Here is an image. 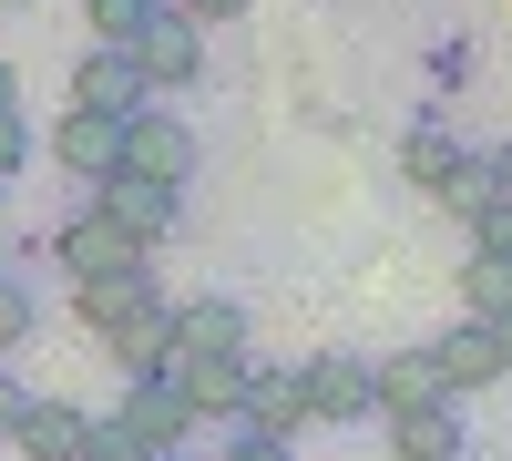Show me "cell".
<instances>
[{
    "mask_svg": "<svg viewBox=\"0 0 512 461\" xmlns=\"http://www.w3.org/2000/svg\"><path fill=\"white\" fill-rule=\"evenodd\" d=\"M82 328L103 339V359L123 380H164V359H175V298H164L154 277H113V287H72Z\"/></svg>",
    "mask_w": 512,
    "mask_h": 461,
    "instance_id": "6da1fadb",
    "label": "cell"
},
{
    "mask_svg": "<svg viewBox=\"0 0 512 461\" xmlns=\"http://www.w3.org/2000/svg\"><path fill=\"white\" fill-rule=\"evenodd\" d=\"M195 113H175V103H144V113H123V134H113V175H144V185H164V195H185L195 185Z\"/></svg>",
    "mask_w": 512,
    "mask_h": 461,
    "instance_id": "7a4b0ae2",
    "label": "cell"
},
{
    "mask_svg": "<svg viewBox=\"0 0 512 461\" xmlns=\"http://www.w3.org/2000/svg\"><path fill=\"white\" fill-rule=\"evenodd\" d=\"M41 257H52V267H72V287H113V277H154V257H144V246H123L103 216H93V205H72V216L52 226V236H41Z\"/></svg>",
    "mask_w": 512,
    "mask_h": 461,
    "instance_id": "3957f363",
    "label": "cell"
},
{
    "mask_svg": "<svg viewBox=\"0 0 512 461\" xmlns=\"http://www.w3.org/2000/svg\"><path fill=\"white\" fill-rule=\"evenodd\" d=\"M123 62H134L144 103H175V93H195V82H205V31L164 11V21H144L134 41H123Z\"/></svg>",
    "mask_w": 512,
    "mask_h": 461,
    "instance_id": "277c9868",
    "label": "cell"
},
{
    "mask_svg": "<svg viewBox=\"0 0 512 461\" xmlns=\"http://www.w3.org/2000/svg\"><path fill=\"white\" fill-rule=\"evenodd\" d=\"M246 369H256V349H216V359H164V390L185 400V421H195V431H236V410H246Z\"/></svg>",
    "mask_w": 512,
    "mask_h": 461,
    "instance_id": "5b68a950",
    "label": "cell"
},
{
    "mask_svg": "<svg viewBox=\"0 0 512 461\" xmlns=\"http://www.w3.org/2000/svg\"><path fill=\"white\" fill-rule=\"evenodd\" d=\"M82 205H93V216H103L123 246H144V257H154V246L185 226V195H164V185H144V175H103Z\"/></svg>",
    "mask_w": 512,
    "mask_h": 461,
    "instance_id": "8992f818",
    "label": "cell"
},
{
    "mask_svg": "<svg viewBox=\"0 0 512 461\" xmlns=\"http://www.w3.org/2000/svg\"><path fill=\"white\" fill-rule=\"evenodd\" d=\"M420 410H461V400L441 390L431 349H379V359H369V421H420Z\"/></svg>",
    "mask_w": 512,
    "mask_h": 461,
    "instance_id": "52a82bcc",
    "label": "cell"
},
{
    "mask_svg": "<svg viewBox=\"0 0 512 461\" xmlns=\"http://www.w3.org/2000/svg\"><path fill=\"white\" fill-rule=\"evenodd\" d=\"M297 380H308V431H359V421H369V359H359V349L297 359Z\"/></svg>",
    "mask_w": 512,
    "mask_h": 461,
    "instance_id": "ba28073f",
    "label": "cell"
},
{
    "mask_svg": "<svg viewBox=\"0 0 512 461\" xmlns=\"http://www.w3.org/2000/svg\"><path fill=\"white\" fill-rule=\"evenodd\" d=\"M236 431H267V441H297L308 431V380H297V359H256L246 369V410H236Z\"/></svg>",
    "mask_w": 512,
    "mask_h": 461,
    "instance_id": "9c48e42d",
    "label": "cell"
},
{
    "mask_svg": "<svg viewBox=\"0 0 512 461\" xmlns=\"http://www.w3.org/2000/svg\"><path fill=\"white\" fill-rule=\"evenodd\" d=\"M113 421L134 431V441H144L154 461H185V431H195V421H185V400L164 390V380H123V400H113Z\"/></svg>",
    "mask_w": 512,
    "mask_h": 461,
    "instance_id": "30bf717a",
    "label": "cell"
},
{
    "mask_svg": "<svg viewBox=\"0 0 512 461\" xmlns=\"http://www.w3.org/2000/svg\"><path fill=\"white\" fill-rule=\"evenodd\" d=\"M113 134H123V123L72 113V103H62V113H52V134H41V154H52L72 185H103V175H113Z\"/></svg>",
    "mask_w": 512,
    "mask_h": 461,
    "instance_id": "8fae6325",
    "label": "cell"
},
{
    "mask_svg": "<svg viewBox=\"0 0 512 461\" xmlns=\"http://www.w3.org/2000/svg\"><path fill=\"white\" fill-rule=\"evenodd\" d=\"M72 113H103V123L144 113V82H134V62H123V52H103V41H93V52L72 62Z\"/></svg>",
    "mask_w": 512,
    "mask_h": 461,
    "instance_id": "7c38bea8",
    "label": "cell"
},
{
    "mask_svg": "<svg viewBox=\"0 0 512 461\" xmlns=\"http://www.w3.org/2000/svg\"><path fill=\"white\" fill-rule=\"evenodd\" d=\"M216 349H256V328L236 298H175V359H216Z\"/></svg>",
    "mask_w": 512,
    "mask_h": 461,
    "instance_id": "4fadbf2b",
    "label": "cell"
},
{
    "mask_svg": "<svg viewBox=\"0 0 512 461\" xmlns=\"http://www.w3.org/2000/svg\"><path fill=\"white\" fill-rule=\"evenodd\" d=\"M431 369H441V390H451V400H472V390L502 380V349H492V328L461 318V328H441V339H431Z\"/></svg>",
    "mask_w": 512,
    "mask_h": 461,
    "instance_id": "5bb4252c",
    "label": "cell"
},
{
    "mask_svg": "<svg viewBox=\"0 0 512 461\" xmlns=\"http://www.w3.org/2000/svg\"><path fill=\"white\" fill-rule=\"evenodd\" d=\"M82 431H93V410H82V400H31L21 431H11V451H21V461H82Z\"/></svg>",
    "mask_w": 512,
    "mask_h": 461,
    "instance_id": "9a60e30c",
    "label": "cell"
},
{
    "mask_svg": "<svg viewBox=\"0 0 512 461\" xmlns=\"http://www.w3.org/2000/svg\"><path fill=\"white\" fill-rule=\"evenodd\" d=\"M400 461H472V431H461V410H420V421H379Z\"/></svg>",
    "mask_w": 512,
    "mask_h": 461,
    "instance_id": "2e32d148",
    "label": "cell"
},
{
    "mask_svg": "<svg viewBox=\"0 0 512 461\" xmlns=\"http://www.w3.org/2000/svg\"><path fill=\"white\" fill-rule=\"evenodd\" d=\"M431 205H441L451 226H482L492 205H502V185H492V164H482V154H461L451 175H441V195H431Z\"/></svg>",
    "mask_w": 512,
    "mask_h": 461,
    "instance_id": "e0dca14e",
    "label": "cell"
},
{
    "mask_svg": "<svg viewBox=\"0 0 512 461\" xmlns=\"http://www.w3.org/2000/svg\"><path fill=\"white\" fill-rule=\"evenodd\" d=\"M451 164H461V144L441 134V123H431V113H420V123H410V134H400V175H410L420 195H441V175H451Z\"/></svg>",
    "mask_w": 512,
    "mask_h": 461,
    "instance_id": "ac0fdd59",
    "label": "cell"
},
{
    "mask_svg": "<svg viewBox=\"0 0 512 461\" xmlns=\"http://www.w3.org/2000/svg\"><path fill=\"white\" fill-rule=\"evenodd\" d=\"M461 318H472V328L512 318V267L502 257H461Z\"/></svg>",
    "mask_w": 512,
    "mask_h": 461,
    "instance_id": "d6986e66",
    "label": "cell"
},
{
    "mask_svg": "<svg viewBox=\"0 0 512 461\" xmlns=\"http://www.w3.org/2000/svg\"><path fill=\"white\" fill-rule=\"evenodd\" d=\"M31 339H41V287L21 267H0V359H21Z\"/></svg>",
    "mask_w": 512,
    "mask_h": 461,
    "instance_id": "ffe728a7",
    "label": "cell"
},
{
    "mask_svg": "<svg viewBox=\"0 0 512 461\" xmlns=\"http://www.w3.org/2000/svg\"><path fill=\"white\" fill-rule=\"evenodd\" d=\"M164 11H175V0H82V21H93L103 52H123V41H134L144 21H164Z\"/></svg>",
    "mask_w": 512,
    "mask_h": 461,
    "instance_id": "44dd1931",
    "label": "cell"
},
{
    "mask_svg": "<svg viewBox=\"0 0 512 461\" xmlns=\"http://www.w3.org/2000/svg\"><path fill=\"white\" fill-rule=\"evenodd\" d=\"M82 461H154V451L123 431V421H93V431H82Z\"/></svg>",
    "mask_w": 512,
    "mask_h": 461,
    "instance_id": "7402d4cb",
    "label": "cell"
},
{
    "mask_svg": "<svg viewBox=\"0 0 512 461\" xmlns=\"http://www.w3.org/2000/svg\"><path fill=\"white\" fill-rule=\"evenodd\" d=\"M31 175V113H0V185Z\"/></svg>",
    "mask_w": 512,
    "mask_h": 461,
    "instance_id": "603a6c76",
    "label": "cell"
},
{
    "mask_svg": "<svg viewBox=\"0 0 512 461\" xmlns=\"http://www.w3.org/2000/svg\"><path fill=\"white\" fill-rule=\"evenodd\" d=\"M216 461H297V441H267V431H226Z\"/></svg>",
    "mask_w": 512,
    "mask_h": 461,
    "instance_id": "cb8c5ba5",
    "label": "cell"
},
{
    "mask_svg": "<svg viewBox=\"0 0 512 461\" xmlns=\"http://www.w3.org/2000/svg\"><path fill=\"white\" fill-rule=\"evenodd\" d=\"M472 257H502V267H512V205H492V216L472 226Z\"/></svg>",
    "mask_w": 512,
    "mask_h": 461,
    "instance_id": "d4e9b609",
    "label": "cell"
},
{
    "mask_svg": "<svg viewBox=\"0 0 512 461\" xmlns=\"http://www.w3.org/2000/svg\"><path fill=\"white\" fill-rule=\"evenodd\" d=\"M246 11H256V0H175V21H195V31L205 21H246Z\"/></svg>",
    "mask_w": 512,
    "mask_h": 461,
    "instance_id": "484cf974",
    "label": "cell"
},
{
    "mask_svg": "<svg viewBox=\"0 0 512 461\" xmlns=\"http://www.w3.org/2000/svg\"><path fill=\"white\" fill-rule=\"evenodd\" d=\"M21 410H31V390L11 380V359H0V441H11V431H21Z\"/></svg>",
    "mask_w": 512,
    "mask_h": 461,
    "instance_id": "4316f807",
    "label": "cell"
},
{
    "mask_svg": "<svg viewBox=\"0 0 512 461\" xmlns=\"http://www.w3.org/2000/svg\"><path fill=\"white\" fill-rule=\"evenodd\" d=\"M482 164H492V185H502V205H512V134H502V144H492Z\"/></svg>",
    "mask_w": 512,
    "mask_h": 461,
    "instance_id": "83f0119b",
    "label": "cell"
},
{
    "mask_svg": "<svg viewBox=\"0 0 512 461\" xmlns=\"http://www.w3.org/2000/svg\"><path fill=\"white\" fill-rule=\"evenodd\" d=\"M0 113H21V62L0 52Z\"/></svg>",
    "mask_w": 512,
    "mask_h": 461,
    "instance_id": "f1b7e54d",
    "label": "cell"
},
{
    "mask_svg": "<svg viewBox=\"0 0 512 461\" xmlns=\"http://www.w3.org/2000/svg\"><path fill=\"white\" fill-rule=\"evenodd\" d=\"M492 349H502V380H512V318H492Z\"/></svg>",
    "mask_w": 512,
    "mask_h": 461,
    "instance_id": "f546056e",
    "label": "cell"
},
{
    "mask_svg": "<svg viewBox=\"0 0 512 461\" xmlns=\"http://www.w3.org/2000/svg\"><path fill=\"white\" fill-rule=\"evenodd\" d=\"M0 11H31V0H0Z\"/></svg>",
    "mask_w": 512,
    "mask_h": 461,
    "instance_id": "4dcf8cb0",
    "label": "cell"
},
{
    "mask_svg": "<svg viewBox=\"0 0 512 461\" xmlns=\"http://www.w3.org/2000/svg\"><path fill=\"white\" fill-rule=\"evenodd\" d=\"M0 205H11V185H0Z\"/></svg>",
    "mask_w": 512,
    "mask_h": 461,
    "instance_id": "1f68e13d",
    "label": "cell"
}]
</instances>
